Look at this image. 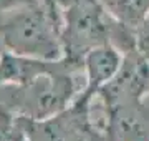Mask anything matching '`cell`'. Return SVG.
Masks as SVG:
<instances>
[{
    "instance_id": "3957f363",
    "label": "cell",
    "mask_w": 149,
    "mask_h": 141,
    "mask_svg": "<svg viewBox=\"0 0 149 141\" xmlns=\"http://www.w3.org/2000/svg\"><path fill=\"white\" fill-rule=\"evenodd\" d=\"M27 87L25 110L35 119H48L68 105L74 93L73 80L66 75L48 71Z\"/></svg>"
},
{
    "instance_id": "277c9868",
    "label": "cell",
    "mask_w": 149,
    "mask_h": 141,
    "mask_svg": "<svg viewBox=\"0 0 149 141\" xmlns=\"http://www.w3.org/2000/svg\"><path fill=\"white\" fill-rule=\"evenodd\" d=\"M148 88H149L148 60L141 53H138V57L123 60V65L118 71V75L103 90H106V96L109 101H121V100L138 98Z\"/></svg>"
},
{
    "instance_id": "7a4b0ae2",
    "label": "cell",
    "mask_w": 149,
    "mask_h": 141,
    "mask_svg": "<svg viewBox=\"0 0 149 141\" xmlns=\"http://www.w3.org/2000/svg\"><path fill=\"white\" fill-rule=\"evenodd\" d=\"M61 40L66 53L81 55L109 43V20L100 0H60Z\"/></svg>"
},
{
    "instance_id": "9c48e42d",
    "label": "cell",
    "mask_w": 149,
    "mask_h": 141,
    "mask_svg": "<svg viewBox=\"0 0 149 141\" xmlns=\"http://www.w3.org/2000/svg\"><path fill=\"white\" fill-rule=\"evenodd\" d=\"M28 2H32V0H0V12L2 13H7V12L17 8V7L25 5Z\"/></svg>"
},
{
    "instance_id": "5b68a950",
    "label": "cell",
    "mask_w": 149,
    "mask_h": 141,
    "mask_svg": "<svg viewBox=\"0 0 149 141\" xmlns=\"http://www.w3.org/2000/svg\"><path fill=\"white\" fill-rule=\"evenodd\" d=\"M86 76V95H93L100 88H104L123 65V57L111 43L98 45L83 57Z\"/></svg>"
},
{
    "instance_id": "6da1fadb",
    "label": "cell",
    "mask_w": 149,
    "mask_h": 141,
    "mask_svg": "<svg viewBox=\"0 0 149 141\" xmlns=\"http://www.w3.org/2000/svg\"><path fill=\"white\" fill-rule=\"evenodd\" d=\"M0 40L12 53L47 61H56L65 52L60 20L40 0L7 12L0 27Z\"/></svg>"
},
{
    "instance_id": "ba28073f",
    "label": "cell",
    "mask_w": 149,
    "mask_h": 141,
    "mask_svg": "<svg viewBox=\"0 0 149 141\" xmlns=\"http://www.w3.org/2000/svg\"><path fill=\"white\" fill-rule=\"evenodd\" d=\"M134 47L136 52L149 61V12L134 28Z\"/></svg>"
},
{
    "instance_id": "30bf717a",
    "label": "cell",
    "mask_w": 149,
    "mask_h": 141,
    "mask_svg": "<svg viewBox=\"0 0 149 141\" xmlns=\"http://www.w3.org/2000/svg\"><path fill=\"white\" fill-rule=\"evenodd\" d=\"M12 131L13 130L7 125H0V141H18V138Z\"/></svg>"
},
{
    "instance_id": "52a82bcc",
    "label": "cell",
    "mask_w": 149,
    "mask_h": 141,
    "mask_svg": "<svg viewBox=\"0 0 149 141\" xmlns=\"http://www.w3.org/2000/svg\"><path fill=\"white\" fill-rule=\"evenodd\" d=\"M103 5L121 25H139L149 12V0H101Z\"/></svg>"
},
{
    "instance_id": "8992f818",
    "label": "cell",
    "mask_w": 149,
    "mask_h": 141,
    "mask_svg": "<svg viewBox=\"0 0 149 141\" xmlns=\"http://www.w3.org/2000/svg\"><path fill=\"white\" fill-rule=\"evenodd\" d=\"M52 65L53 61L23 57L7 50L0 55V82L25 87L38 76L52 71Z\"/></svg>"
}]
</instances>
